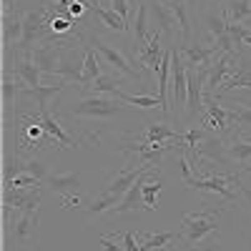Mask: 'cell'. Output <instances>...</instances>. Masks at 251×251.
Returning <instances> with one entry per match:
<instances>
[{"label":"cell","instance_id":"obj_1","mask_svg":"<svg viewBox=\"0 0 251 251\" xmlns=\"http://www.w3.org/2000/svg\"><path fill=\"white\" fill-rule=\"evenodd\" d=\"M216 221H219V214L214 211H196V214H186L183 216V228L178 239H183L186 244L196 246L201 239L211 236L216 231Z\"/></svg>","mask_w":251,"mask_h":251},{"label":"cell","instance_id":"obj_2","mask_svg":"<svg viewBox=\"0 0 251 251\" xmlns=\"http://www.w3.org/2000/svg\"><path fill=\"white\" fill-rule=\"evenodd\" d=\"M121 98H103V96H86L83 100L73 103L68 108V116H78V118H111L116 113H121Z\"/></svg>","mask_w":251,"mask_h":251},{"label":"cell","instance_id":"obj_3","mask_svg":"<svg viewBox=\"0 0 251 251\" xmlns=\"http://www.w3.org/2000/svg\"><path fill=\"white\" fill-rule=\"evenodd\" d=\"M239 176H241L239 171H236V174H208L206 178L194 176L186 186H188V188H196V191H211V194H219V196L228 203V201H234V199H236V194L231 191V186H236Z\"/></svg>","mask_w":251,"mask_h":251},{"label":"cell","instance_id":"obj_4","mask_svg":"<svg viewBox=\"0 0 251 251\" xmlns=\"http://www.w3.org/2000/svg\"><path fill=\"white\" fill-rule=\"evenodd\" d=\"M186 91H188V68L181 50L171 53V111L178 113L186 106Z\"/></svg>","mask_w":251,"mask_h":251},{"label":"cell","instance_id":"obj_5","mask_svg":"<svg viewBox=\"0 0 251 251\" xmlns=\"http://www.w3.org/2000/svg\"><path fill=\"white\" fill-rule=\"evenodd\" d=\"M5 219L13 214L15 208V216L18 214H28V211H38V203H40V186L35 188H5Z\"/></svg>","mask_w":251,"mask_h":251},{"label":"cell","instance_id":"obj_6","mask_svg":"<svg viewBox=\"0 0 251 251\" xmlns=\"http://www.w3.org/2000/svg\"><path fill=\"white\" fill-rule=\"evenodd\" d=\"M93 46H96V50L113 66V71L123 73L126 78H143V68H141V66H133V63L128 60V55H123L118 48H113V46H108V43H103V40H96Z\"/></svg>","mask_w":251,"mask_h":251},{"label":"cell","instance_id":"obj_7","mask_svg":"<svg viewBox=\"0 0 251 251\" xmlns=\"http://www.w3.org/2000/svg\"><path fill=\"white\" fill-rule=\"evenodd\" d=\"M224 138H226L224 146H221L224 156L231 158V161L239 163V166H244V171H246V166L251 163V141H249L241 131L228 133V136H224Z\"/></svg>","mask_w":251,"mask_h":251},{"label":"cell","instance_id":"obj_8","mask_svg":"<svg viewBox=\"0 0 251 251\" xmlns=\"http://www.w3.org/2000/svg\"><path fill=\"white\" fill-rule=\"evenodd\" d=\"M23 15L18 8L3 10V43L5 50H13V46L18 48L20 40H23Z\"/></svg>","mask_w":251,"mask_h":251},{"label":"cell","instance_id":"obj_9","mask_svg":"<svg viewBox=\"0 0 251 251\" xmlns=\"http://www.w3.org/2000/svg\"><path fill=\"white\" fill-rule=\"evenodd\" d=\"M161 38H163V33H161V30H153L149 46L136 53V60H138V66H141L143 71H153V73L158 71L161 60H163V53H166L163 46H161Z\"/></svg>","mask_w":251,"mask_h":251},{"label":"cell","instance_id":"obj_10","mask_svg":"<svg viewBox=\"0 0 251 251\" xmlns=\"http://www.w3.org/2000/svg\"><path fill=\"white\" fill-rule=\"evenodd\" d=\"M38 226V211H28V214H18L15 221H8V234L15 239V244H25L33 239Z\"/></svg>","mask_w":251,"mask_h":251},{"label":"cell","instance_id":"obj_11","mask_svg":"<svg viewBox=\"0 0 251 251\" xmlns=\"http://www.w3.org/2000/svg\"><path fill=\"white\" fill-rule=\"evenodd\" d=\"M15 75L23 80L25 88H38L40 86V68L33 63L30 53H18L15 50Z\"/></svg>","mask_w":251,"mask_h":251},{"label":"cell","instance_id":"obj_12","mask_svg":"<svg viewBox=\"0 0 251 251\" xmlns=\"http://www.w3.org/2000/svg\"><path fill=\"white\" fill-rule=\"evenodd\" d=\"M181 55L186 58L188 68H201V66H211L216 58V48L214 46H201V43H188L181 48Z\"/></svg>","mask_w":251,"mask_h":251},{"label":"cell","instance_id":"obj_13","mask_svg":"<svg viewBox=\"0 0 251 251\" xmlns=\"http://www.w3.org/2000/svg\"><path fill=\"white\" fill-rule=\"evenodd\" d=\"M174 13V20L178 25V38L181 43L188 46V38H191V5H188V0H166Z\"/></svg>","mask_w":251,"mask_h":251},{"label":"cell","instance_id":"obj_14","mask_svg":"<svg viewBox=\"0 0 251 251\" xmlns=\"http://www.w3.org/2000/svg\"><path fill=\"white\" fill-rule=\"evenodd\" d=\"M151 8H153V15L158 18V30H161L163 35H169V38L176 40L178 25H176V20H174V13H171L169 3H166V0H153Z\"/></svg>","mask_w":251,"mask_h":251},{"label":"cell","instance_id":"obj_15","mask_svg":"<svg viewBox=\"0 0 251 251\" xmlns=\"http://www.w3.org/2000/svg\"><path fill=\"white\" fill-rule=\"evenodd\" d=\"M43 183L48 188H53L55 194H63V199H66V196L75 194V188L80 186V178L75 174H53V176H46Z\"/></svg>","mask_w":251,"mask_h":251},{"label":"cell","instance_id":"obj_16","mask_svg":"<svg viewBox=\"0 0 251 251\" xmlns=\"http://www.w3.org/2000/svg\"><path fill=\"white\" fill-rule=\"evenodd\" d=\"M35 118H38V123L43 126V128H46V133H48L50 138H55L58 143H63V146H66V149H68V146H75V143H73V141H71V138L66 136V131H63L60 126H58V121H55V118H53V116L48 113V108L38 111V116H35Z\"/></svg>","mask_w":251,"mask_h":251},{"label":"cell","instance_id":"obj_17","mask_svg":"<svg viewBox=\"0 0 251 251\" xmlns=\"http://www.w3.org/2000/svg\"><path fill=\"white\" fill-rule=\"evenodd\" d=\"M15 83H20V78H18V75L13 78V71L5 68V75H3V103H5V116H8V118H10V113H13L15 98L20 96V91L25 88V86H15Z\"/></svg>","mask_w":251,"mask_h":251},{"label":"cell","instance_id":"obj_18","mask_svg":"<svg viewBox=\"0 0 251 251\" xmlns=\"http://www.w3.org/2000/svg\"><path fill=\"white\" fill-rule=\"evenodd\" d=\"M98 75H103V73H100V63H98V58H96L93 46H88V48H86V58H83V80H80V88H91L93 80H96Z\"/></svg>","mask_w":251,"mask_h":251},{"label":"cell","instance_id":"obj_19","mask_svg":"<svg viewBox=\"0 0 251 251\" xmlns=\"http://www.w3.org/2000/svg\"><path fill=\"white\" fill-rule=\"evenodd\" d=\"M224 18L228 23H244L251 18V0H231V3L224 5Z\"/></svg>","mask_w":251,"mask_h":251},{"label":"cell","instance_id":"obj_20","mask_svg":"<svg viewBox=\"0 0 251 251\" xmlns=\"http://www.w3.org/2000/svg\"><path fill=\"white\" fill-rule=\"evenodd\" d=\"M96 10V15L103 20V25H108V28H113V30H118V33H128V23L113 10V8H103L100 3L93 8Z\"/></svg>","mask_w":251,"mask_h":251},{"label":"cell","instance_id":"obj_21","mask_svg":"<svg viewBox=\"0 0 251 251\" xmlns=\"http://www.w3.org/2000/svg\"><path fill=\"white\" fill-rule=\"evenodd\" d=\"M121 78H116V75H106V73H103V75H98L96 80H93V86H91V91H93V96H100V93H111L113 98L121 93Z\"/></svg>","mask_w":251,"mask_h":251},{"label":"cell","instance_id":"obj_22","mask_svg":"<svg viewBox=\"0 0 251 251\" xmlns=\"http://www.w3.org/2000/svg\"><path fill=\"white\" fill-rule=\"evenodd\" d=\"M161 188H163V181L158 176H146V183H143V203L149 211H153V208L158 206V194H161Z\"/></svg>","mask_w":251,"mask_h":251},{"label":"cell","instance_id":"obj_23","mask_svg":"<svg viewBox=\"0 0 251 251\" xmlns=\"http://www.w3.org/2000/svg\"><path fill=\"white\" fill-rule=\"evenodd\" d=\"M146 8L143 3L138 5V13H136V20H133V33H136V43L141 46L138 50H143L146 46H149V40H151V35L153 33H149V28H146Z\"/></svg>","mask_w":251,"mask_h":251},{"label":"cell","instance_id":"obj_24","mask_svg":"<svg viewBox=\"0 0 251 251\" xmlns=\"http://www.w3.org/2000/svg\"><path fill=\"white\" fill-rule=\"evenodd\" d=\"M116 98H121L123 103H131V106H138V108H158L163 111V103L158 96H128V93H118Z\"/></svg>","mask_w":251,"mask_h":251},{"label":"cell","instance_id":"obj_25","mask_svg":"<svg viewBox=\"0 0 251 251\" xmlns=\"http://www.w3.org/2000/svg\"><path fill=\"white\" fill-rule=\"evenodd\" d=\"M171 138H178V133L171 131L166 123H151L149 131H146V141L149 143H163V141H171Z\"/></svg>","mask_w":251,"mask_h":251},{"label":"cell","instance_id":"obj_26","mask_svg":"<svg viewBox=\"0 0 251 251\" xmlns=\"http://www.w3.org/2000/svg\"><path fill=\"white\" fill-rule=\"evenodd\" d=\"M174 239H178V234H174V231H163V234H156V236H143L141 251H151V249H163L166 244H171Z\"/></svg>","mask_w":251,"mask_h":251},{"label":"cell","instance_id":"obj_27","mask_svg":"<svg viewBox=\"0 0 251 251\" xmlns=\"http://www.w3.org/2000/svg\"><path fill=\"white\" fill-rule=\"evenodd\" d=\"M226 28H228V20L224 15L221 18L206 15V30H208V35H211V43H214V40H219L221 35H226Z\"/></svg>","mask_w":251,"mask_h":251},{"label":"cell","instance_id":"obj_28","mask_svg":"<svg viewBox=\"0 0 251 251\" xmlns=\"http://www.w3.org/2000/svg\"><path fill=\"white\" fill-rule=\"evenodd\" d=\"M121 203V199L118 196H111V194H103L98 201H93V206L88 208V214L91 216H96V214H103V211H113V208Z\"/></svg>","mask_w":251,"mask_h":251},{"label":"cell","instance_id":"obj_29","mask_svg":"<svg viewBox=\"0 0 251 251\" xmlns=\"http://www.w3.org/2000/svg\"><path fill=\"white\" fill-rule=\"evenodd\" d=\"M23 158H20L18 153L13 156V153H8V158H5V181H13L15 176H20L23 174Z\"/></svg>","mask_w":251,"mask_h":251},{"label":"cell","instance_id":"obj_30","mask_svg":"<svg viewBox=\"0 0 251 251\" xmlns=\"http://www.w3.org/2000/svg\"><path fill=\"white\" fill-rule=\"evenodd\" d=\"M23 174H30V176H35V178H40V181H46V163L43 161H38V158H28L25 163H23Z\"/></svg>","mask_w":251,"mask_h":251},{"label":"cell","instance_id":"obj_31","mask_svg":"<svg viewBox=\"0 0 251 251\" xmlns=\"http://www.w3.org/2000/svg\"><path fill=\"white\" fill-rule=\"evenodd\" d=\"M8 186H10V188H35V186H43V181L35 178V176H30V174H20V176H15L13 181H8Z\"/></svg>","mask_w":251,"mask_h":251},{"label":"cell","instance_id":"obj_32","mask_svg":"<svg viewBox=\"0 0 251 251\" xmlns=\"http://www.w3.org/2000/svg\"><path fill=\"white\" fill-rule=\"evenodd\" d=\"M133 3H136V0H111V8L131 25V8H133Z\"/></svg>","mask_w":251,"mask_h":251},{"label":"cell","instance_id":"obj_33","mask_svg":"<svg viewBox=\"0 0 251 251\" xmlns=\"http://www.w3.org/2000/svg\"><path fill=\"white\" fill-rule=\"evenodd\" d=\"M194 251H224V244H221V239H216V236H206V239H201V241L196 244Z\"/></svg>","mask_w":251,"mask_h":251},{"label":"cell","instance_id":"obj_34","mask_svg":"<svg viewBox=\"0 0 251 251\" xmlns=\"http://www.w3.org/2000/svg\"><path fill=\"white\" fill-rule=\"evenodd\" d=\"M98 241H100L103 251H121V249H123V246H121V234H113L111 239H108V236H100Z\"/></svg>","mask_w":251,"mask_h":251},{"label":"cell","instance_id":"obj_35","mask_svg":"<svg viewBox=\"0 0 251 251\" xmlns=\"http://www.w3.org/2000/svg\"><path fill=\"white\" fill-rule=\"evenodd\" d=\"M136 236H138V234H136ZM136 236H133V234H128V231H126V234H121L123 251H141V246L136 244Z\"/></svg>","mask_w":251,"mask_h":251},{"label":"cell","instance_id":"obj_36","mask_svg":"<svg viewBox=\"0 0 251 251\" xmlns=\"http://www.w3.org/2000/svg\"><path fill=\"white\" fill-rule=\"evenodd\" d=\"M236 188H239V194H241V203L251 208V188H249L246 183H241V176H239V181H236Z\"/></svg>","mask_w":251,"mask_h":251},{"label":"cell","instance_id":"obj_37","mask_svg":"<svg viewBox=\"0 0 251 251\" xmlns=\"http://www.w3.org/2000/svg\"><path fill=\"white\" fill-rule=\"evenodd\" d=\"M236 106V103H234ZM236 123H244V126H251V108H246V106H241L239 111H236Z\"/></svg>","mask_w":251,"mask_h":251},{"label":"cell","instance_id":"obj_38","mask_svg":"<svg viewBox=\"0 0 251 251\" xmlns=\"http://www.w3.org/2000/svg\"><path fill=\"white\" fill-rule=\"evenodd\" d=\"M244 251H251V239H249V244H246V249Z\"/></svg>","mask_w":251,"mask_h":251},{"label":"cell","instance_id":"obj_39","mask_svg":"<svg viewBox=\"0 0 251 251\" xmlns=\"http://www.w3.org/2000/svg\"><path fill=\"white\" fill-rule=\"evenodd\" d=\"M244 136H246V138H249V141H251V133H244Z\"/></svg>","mask_w":251,"mask_h":251},{"label":"cell","instance_id":"obj_40","mask_svg":"<svg viewBox=\"0 0 251 251\" xmlns=\"http://www.w3.org/2000/svg\"><path fill=\"white\" fill-rule=\"evenodd\" d=\"M246 171H251V163H249V166H246Z\"/></svg>","mask_w":251,"mask_h":251},{"label":"cell","instance_id":"obj_41","mask_svg":"<svg viewBox=\"0 0 251 251\" xmlns=\"http://www.w3.org/2000/svg\"><path fill=\"white\" fill-rule=\"evenodd\" d=\"M246 75H251V73H246ZM249 80H251V78H249Z\"/></svg>","mask_w":251,"mask_h":251},{"label":"cell","instance_id":"obj_42","mask_svg":"<svg viewBox=\"0 0 251 251\" xmlns=\"http://www.w3.org/2000/svg\"><path fill=\"white\" fill-rule=\"evenodd\" d=\"M249 66H251V60H249Z\"/></svg>","mask_w":251,"mask_h":251}]
</instances>
